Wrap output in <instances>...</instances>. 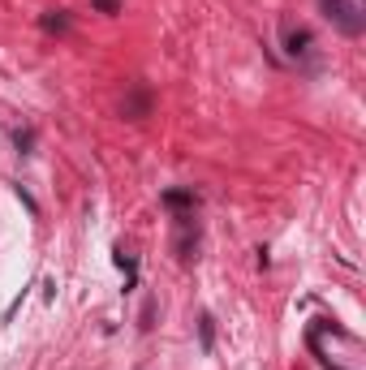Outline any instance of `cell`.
<instances>
[{"label": "cell", "mask_w": 366, "mask_h": 370, "mask_svg": "<svg viewBox=\"0 0 366 370\" xmlns=\"http://www.w3.org/2000/svg\"><path fill=\"white\" fill-rule=\"evenodd\" d=\"M211 323H216L211 314H203V319H198V340H203V353H211V345H216V327H211Z\"/></svg>", "instance_id": "4"}, {"label": "cell", "mask_w": 366, "mask_h": 370, "mask_svg": "<svg viewBox=\"0 0 366 370\" xmlns=\"http://www.w3.org/2000/svg\"><path fill=\"white\" fill-rule=\"evenodd\" d=\"M142 112H147V95H142V91H138V95H134V100H130V104H125V117H142Z\"/></svg>", "instance_id": "6"}, {"label": "cell", "mask_w": 366, "mask_h": 370, "mask_svg": "<svg viewBox=\"0 0 366 370\" xmlns=\"http://www.w3.org/2000/svg\"><path fill=\"white\" fill-rule=\"evenodd\" d=\"M164 203L168 207H194V194H190V189H168Z\"/></svg>", "instance_id": "5"}, {"label": "cell", "mask_w": 366, "mask_h": 370, "mask_svg": "<svg viewBox=\"0 0 366 370\" xmlns=\"http://www.w3.org/2000/svg\"><path fill=\"white\" fill-rule=\"evenodd\" d=\"M284 47H289V56H301L310 47V30H289V35H284Z\"/></svg>", "instance_id": "3"}, {"label": "cell", "mask_w": 366, "mask_h": 370, "mask_svg": "<svg viewBox=\"0 0 366 370\" xmlns=\"http://www.w3.org/2000/svg\"><path fill=\"white\" fill-rule=\"evenodd\" d=\"M95 9H100V13H108V18H113V13H121V5H117V0H95Z\"/></svg>", "instance_id": "8"}, {"label": "cell", "mask_w": 366, "mask_h": 370, "mask_svg": "<svg viewBox=\"0 0 366 370\" xmlns=\"http://www.w3.org/2000/svg\"><path fill=\"white\" fill-rule=\"evenodd\" d=\"M310 349L319 353V362L328 370H362V340L354 332H345L341 323H332V319H319V323L310 327Z\"/></svg>", "instance_id": "1"}, {"label": "cell", "mask_w": 366, "mask_h": 370, "mask_svg": "<svg viewBox=\"0 0 366 370\" xmlns=\"http://www.w3.org/2000/svg\"><path fill=\"white\" fill-rule=\"evenodd\" d=\"M69 22L65 18H60V13H47V18H43V30H65Z\"/></svg>", "instance_id": "7"}, {"label": "cell", "mask_w": 366, "mask_h": 370, "mask_svg": "<svg viewBox=\"0 0 366 370\" xmlns=\"http://www.w3.org/2000/svg\"><path fill=\"white\" fill-rule=\"evenodd\" d=\"M319 5H323V13L345 30V35H358V30H362V18H358L354 0H319Z\"/></svg>", "instance_id": "2"}]
</instances>
